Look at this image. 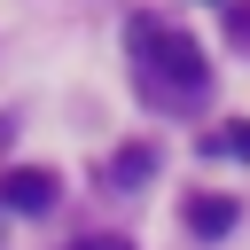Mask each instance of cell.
<instances>
[{
  "label": "cell",
  "mask_w": 250,
  "mask_h": 250,
  "mask_svg": "<svg viewBox=\"0 0 250 250\" xmlns=\"http://www.w3.org/2000/svg\"><path fill=\"white\" fill-rule=\"evenodd\" d=\"M133 55H141V94L164 102V109H195L203 86H211V62L188 31H156L148 16L133 23Z\"/></svg>",
  "instance_id": "cell-1"
},
{
  "label": "cell",
  "mask_w": 250,
  "mask_h": 250,
  "mask_svg": "<svg viewBox=\"0 0 250 250\" xmlns=\"http://www.w3.org/2000/svg\"><path fill=\"white\" fill-rule=\"evenodd\" d=\"M55 195H62V180H55L47 164H16V172L0 180V203H8V211H31V219L55 211Z\"/></svg>",
  "instance_id": "cell-2"
},
{
  "label": "cell",
  "mask_w": 250,
  "mask_h": 250,
  "mask_svg": "<svg viewBox=\"0 0 250 250\" xmlns=\"http://www.w3.org/2000/svg\"><path fill=\"white\" fill-rule=\"evenodd\" d=\"M180 219H188V234H195V242H219V234L234 227V195H188V211H180Z\"/></svg>",
  "instance_id": "cell-3"
},
{
  "label": "cell",
  "mask_w": 250,
  "mask_h": 250,
  "mask_svg": "<svg viewBox=\"0 0 250 250\" xmlns=\"http://www.w3.org/2000/svg\"><path fill=\"white\" fill-rule=\"evenodd\" d=\"M250 156V125H227V133H203V156Z\"/></svg>",
  "instance_id": "cell-4"
},
{
  "label": "cell",
  "mask_w": 250,
  "mask_h": 250,
  "mask_svg": "<svg viewBox=\"0 0 250 250\" xmlns=\"http://www.w3.org/2000/svg\"><path fill=\"white\" fill-rule=\"evenodd\" d=\"M148 172H156V148H125L117 156V180H148Z\"/></svg>",
  "instance_id": "cell-5"
},
{
  "label": "cell",
  "mask_w": 250,
  "mask_h": 250,
  "mask_svg": "<svg viewBox=\"0 0 250 250\" xmlns=\"http://www.w3.org/2000/svg\"><path fill=\"white\" fill-rule=\"evenodd\" d=\"M78 250H133V242H117V234H86Z\"/></svg>",
  "instance_id": "cell-6"
}]
</instances>
